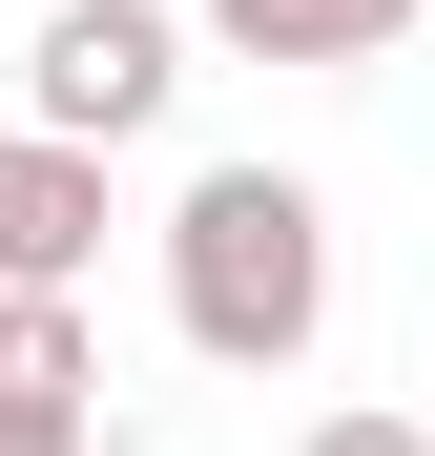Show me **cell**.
I'll use <instances>...</instances> for the list:
<instances>
[{
	"label": "cell",
	"instance_id": "obj_1",
	"mask_svg": "<svg viewBox=\"0 0 435 456\" xmlns=\"http://www.w3.org/2000/svg\"><path fill=\"white\" fill-rule=\"evenodd\" d=\"M166 312H187L207 373H290V353L332 332V208L290 187V167H207L166 208Z\"/></svg>",
	"mask_w": 435,
	"mask_h": 456
},
{
	"label": "cell",
	"instance_id": "obj_2",
	"mask_svg": "<svg viewBox=\"0 0 435 456\" xmlns=\"http://www.w3.org/2000/svg\"><path fill=\"white\" fill-rule=\"evenodd\" d=\"M166 104H187V21H166V0H42L21 125H62V145H145Z\"/></svg>",
	"mask_w": 435,
	"mask_h": 456
},
{
	"label": "cell",
	"instance_id": "obj_3",
	"mask_svg": "<svg viewBox=\"0 0 435 456\" xmlns=\"http://www.w3.org/2000/svg\"><path fill=\"white\" fill-rule=\"evenodd\" d=\"M104 270V145L0 125V290H84Z\"/></svg>",
	"mask_w": 435,
	"mask_h": 456
},
{
	"label": "cell",
	"instance_id": "obj_4",
	"mask_svg": "<svg viewBox=\"0 0 435 456\" xmlns=\"http://www.w3.org/2000/svg\"><path fill=\"white\" fill-rule=\"evenodd\" d=\"M0 415H104V332H84V290H0Z\"/></svg>",
	"mask_w": 435,
	"mask_h": 456
},
{
	"label": "cell",
	"instance_id": "obj_5",
	"mask_svg": "<svg viewBox=\"0 0 435 456\" xmlns=\"http://www.w3.org/2000/svg\"><path fill=\"white\" fill-rule=\"evenodd\" d=\"M415 21V0H207V42H229V62H374Z\"/></svg>",
	"mask_w": 435,
	"mask_h": 456
},
{
	"label": "cell",
	"instance_id": "obj_6",
	"mask_svg": "<svg viewBox=\"0 0 435 456\" xmlns=\"http://www.w3.org/2000/svg\"><path fill=\"white\" fill-rule=\"evenodd\" d=\"M311 456H435L415 415H311Z\"/></svg>",
	"mask_w": 435,
	"mask_h": 456
},
{
	"label": "cell",
	"instance_id": "obj_7",
	"mask_svg": "<svg viewBox=\"0 0 435 456\" xmlns=\"http://www.w3.org/2000/svg\"><path fill=\"white\" fill-rule=\"evenodd\" d=\"M0 456H84V415H0Z\"/></svg>",
	"mask_w": 435,
	"mask_h": 456
}]
</instances>
